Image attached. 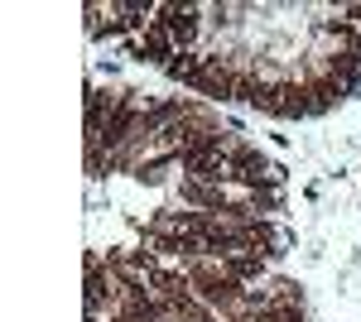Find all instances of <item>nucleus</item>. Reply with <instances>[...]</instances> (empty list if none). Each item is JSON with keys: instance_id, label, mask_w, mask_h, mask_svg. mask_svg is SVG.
Here are the masks:
<instances>
[{"instance_id": "f257e3e1", "label": "nucleus", "mask_w": 361, "mask_h": 322, "mask_svg": "<svg viewBox=\"0 0 361 322\" xmlns=\"http://www.w3.org/2000/svg\"><path fill=\"white\" fill-rule=\"evenodd\" d=\"M149 294L164 298V303H183V298H193V279H188V269H154Z\"/></svg>"}, {"instance_id": "f03ea898", "label": "nucleus", "mask_w": 361, "mask_h": 322, "mask_svg": "<svg viewBox=\"0 0 361 322\" xmlns=\"http://www.w3.org/2000/svg\"><path fill=\"white\" fill-rule=\"evenodd\" d=\"M183 202H193V207H202V212H231V202H226V192L217 188V183H183Z\"/></svg>"}, {"instance_id": "7ed1b4c3", "label": "nucleus", "mask_w": 361, "mask_h": 322, "mask_svg": "<svg viewBox=\"0 0 361 322\" xmlns=\"http://www.w3.org/2000/svg\"><path fill=\"white\" fill-rule=\"evenodd\" d=\"M222 269L236 279V284H250V279H260L265 274V255H255V250H241V255H226Z\"/></svg>"}, {"instance_id": "20e7f679", "label": "nucleus", "mask_w": 361, "mask_h": 322, "mask_svg": "<svg viewBox=\"0 0 361 322\" xmlns=\"http://www.w3.org/2000/svg\"><path fill=\"white\" fill-rule=\"evenodd\" d=\"M164 73H169L173 82H188V87H193V78L202 73V58H197L193 49H183V54H173V58L164 63Z\"/></svg>"}, {"instance_id": "39448f33", "label": "nucleus", "mask_w": 361, "mask_h": 322, "mask_svg": "<svg viewBox=\"0 0 361 322\" xmlns=\"http://www.w3.org/2000/svg\"><path fill=\"white\" fill-rule=\"evenodd\" d=\"M250 322H304V308L299 303H265L250 313Z\"/></svg>"}, {"instance_id": "423d86ee", "label": "nucleus", "mask_w": 361, "mask_h": 322, "mask_svg": "<svg viewBox=\"0 0 361 322\" xmlns=\"http://www.w3.org/2000/svg\"><path fill=\"white\" fill-rule=\"evenodd\" d=\"M246 212H250V216H270V212H279V197H275L270 188H255V192L246 197Z\"/></svg>"}, {"instance_id": "0eeeda50", "label": "nucleus", "mask_w": 361, "mask_h": 322, "mask_svg": "<svg viewBox=\"0 0 361 322\" xmlns=\"http://www.w3.org/2000/svg\"><path fill=\"white\" fill-rule=\"evenodd\" d=\"M87 322H102V318H87Z\"/></svg>"}]
</instances>
